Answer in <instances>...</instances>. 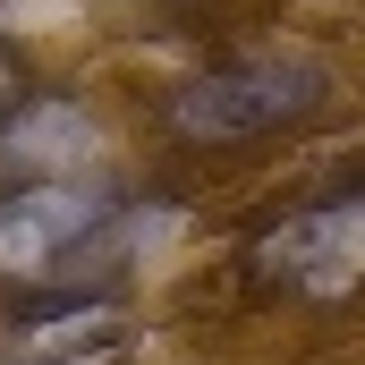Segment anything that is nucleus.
<instances>
[{
    "mask_svg": "<svg viewBox=\"0 0 365 365\" xmlns=\"http://www.w3.org/2000/svg\"><path fill=\"white\" fill-rule=\"evenodd\" d=\"M110 230V187L86 170L17 179L0 195V272L9 280H86Z\"/></svg>",
    "mask_w": 365,
    "mask_h": 365,
    "instance_id": "1",
    "label": "nucleus"
},
{
    "mask_svg": "<svg viewBox=\"0 0 365 365\" xmlns=\"http://www.w3.org/2000/svg\"><path fill=\"white\" fill-rule=\"evenodd\" d=\"M314 102H323V68L297 51H264V60H230V68H204L195 86H179L170 128L187 145H247V136L306 119Z\"/></svg>",
    "mask_w": 365,
    "mask_h": 365,
    "instance_id": "2",
    "label": "nucleus"
},
{
    "mask_svg": "<svg viewBox=\"0 0 365 365\" xmlns=\"http://www.w3.org/2000/svg\"><path fill=\"white\" fill-rule=\"evenodd\" d=\"M255 280L264 289H289L306 306H340L365 280V195L349 204H314V212H289L280 230H264L255 247Z\"/></svg>",
    "mask_w": 365,
    "mask_h": 365,
    "instance_id": "3",
    "label": "nucleus"
},
{
    "mask_svg": "<svg viewBox=\"0 0 365 365\" xmlns=\"http://www.w3.org/2000/svg\"><path fill=\"white\" fill-rule=\"evenodd\" d=\"M26 110H34V102H26V60H17V51L0 43V136H9V128H17Z\"/></svg>",
    "mask_w": 365,
    "mask_h": 365,
    "instance_id": "4",
    "label": "nucleus"
}]
</instances>
